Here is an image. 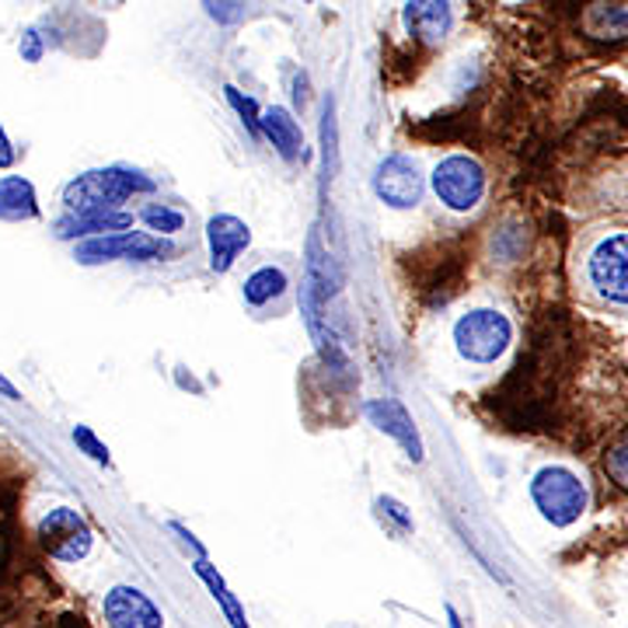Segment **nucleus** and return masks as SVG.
<instances>
[{
    "label": "nucleus",
    "mask_w": 628,
    "mask_h": 628,
    "mask_svg": "<svg viewBox=\"0 0 628 628\" xmlns=\"http://www.w3.org/2000/svg\"><path fill=\"white\" fill-rule=\"evenodd\" d=\"M579 280L594 301L628 311V231L625 228H608L587 241V249L579 255Z\"/></svg>",
    "instance_id": "nucleus-1"
},
{
    "label": "nucleus",
    "mask_w": 628,
    "mask_h": 628,
    "mask_svg": "<svg viewBox=\"0 0 628 628\" xmlns=\"http://www.w3.org/2000/svg\"><path fill=\"white\" fill-rule=\"evenodd\" d=\"M133 192H154V178L133 168H98L74 178L63 189V207L71 213H95V210H116Z\"/></svg>",
    "instance_id": "nucleus-2"
},
{
    "label": "nucleus",
    "mask_w": 628,
    "mask_h": 628,
    "mask_svg": "<svg viewBox=\"0 0 628 628\" xmlns=\"http://www.w3.org/2000/svg\"><path fill=\"white\" fill-rule=\"evenodd\" d=\"M531 500L552 527H573L587 513L590 492L576 471L563 464H548L531 479Z\"/></svg>",
    "instance_id": "nucleus-3"
},
{
    "label": "nucleus",
    "mask_w": 628,
    "mask_h": 628,
    "mask_svg": "<svg viewBox=\"0 0 628 628\" xmlns=\"http://www.w3.org/2000/svg\"><path fill=\"white\" fill-rule=\"evenodd\" d=\"M513 343V325L503 311L475 307L454 322V346L471 364H496Z\"/></svg>",
    "instance_id": "nucleus-4"
},
{
    "label": "nucleus",
    "mask_w": 628,
    "mask_h": 628,
    "mask_svg": "<svg viewBox=\"0 0 628 628\" xmlns=\"http://www.w3.org/2000/svg\"><path fill=\"white\" fill-rule=\"evenodd\" d=\"M433 192L447 210L468 213L475 210L485 196V171L475 157L451 154L433 168Z\"/></svg>",
    "instance_id": "nucleus-5"
},
{
    "label": "nucleus",
    "mask_w": 628,
    "mask_h": 628,
    "mask_svg": "<svg viewBox=\"0 0 628 628\" xmlns=\"http://www.w3.org/2000/svg\"><path fill=\"white\" fill-rule=\"evenodd\" d=\"M175 249L168 241L154 238V234H140V231H116V234H98L87 238L84 244H77L74 259L84 265L95 262H112V259H129V262H150V259H168Z\"/></svg>",
    "instance_id": "nucleus-6"
},
{
    "label": "nucleus",
    "mask_w": 628,
    "mask_h": 628,
    "mask_svg": "<svg viewBox=\"0 0 628 628\" xmlns=\"http://www.w3.org/2000/svg\"><path fill=\"white\" fill-rule=\"evenodd\" d=\"M39 542L60 563H81L92 552V527L84 524L77 510L56 506L39 521Z\"/></svg>",
    "instance_id": "nucleus-7"
},
{
    "label": "nucleus",
    "mask_w": 628,
    "mask_h": 628,
    "mask_svg": "<svg viewBox=\"0 0 628 628\" xmlns=\"http://www.w3.org/2000/svg\"><path fill=\"white\" fill-rule=\"evenodd\" d=\"M374 192L380 203H388L391 210H412L422 199L419 165L406 154H395L388 161H380L374 171Z\"/></svg>",
    "instance_id": "nucleus-8"
},
{
    "label": "nucleus",
    "mask_w": 628,
    "mask_h": 628,
    "mask_svg": "<svg viewBox=\"0 0 628 628\" xmlns=\"http://www.w3.org/2000/svg\"><path fill=\"white\" fill-rule=\"evenodd\" d=\"M401 21H406V32L422 46H440L454 29V11L447 0H409Z\"/></svg>",
    "instance_id": "nucleus-9"
},
{
    "label": "nucleus",
    "mask_w": 628,
    "mask_h": 628,
    "mask_svg": "<svg viewBox=\"0 0 628 628\" xmlns=\"http://www.w3.org/2000/svg\"><path fill=\"white\" fill-rule=\"evenodd\" d=\"M207 244H210V269L213 273H228L238 262V255L252 244V231L244 220L220 213L207 223Z\"/></svg>",
    "instance_id": "nucleus-10"
},
{
    "label": "nucleus",
    "mask_w": 628,
    "mask_h": 628,
    "mask_svg": "<svg viewBox=\"0 0 628 628\" xmlns=\"http://www.w3.org/2000/svg\"><path fill=\"white\" fill-rule=\"evenodd\" d=\"M105 621L116 628H161L165 615L137 587H116L105 597Z\"/></svg>",
    "instance_id": "nucleus-11"
},
{
    "label": "nucleus",
    "mask_w": 628,
    "mask_h": 628,
    "mask_svg": "<svg viewBox=\"0 0 628 628\" xmlns=\"http://www.w3.org/2000/svg\"><path fill=\"white\" fill-rule=\"evenodd\" d=\"M583 32L597 42L628 39V0H590L583 11Z\"/></svg>",
    "instance_id": "nucleus-12"
},
{
    "label": "nucleus",
    "mask_w": 628,
    "mask_h": 628,
    "mask_svg": "<svg viewBox=\"0 0 628 628\" xmlns=\"http://www.w3.org/2000/svg\"><path fill=\"white\" fill-rule=\"evenodd\" d=\"M367 416L374 419L377 430H385L388 437H395L401 447H406L412 461H422V440H419V433H416V426H412V419H409L406 409L385 398V401H370Z\"/></svg>",
    "instance_id": "nucleus-13"
},
{
    "label": "nucleus",
    "mask_w": 628,
    "mask_h": 628,
    "mask_svg": "<svg viewBox=\"0 0 628 628\" xmlns=\"http://www.w3.org/2000/svg\"><path fill=\"white\" fill-rule=\"evenodd\" d=\"M133 228V217L123 210H95V213H71L56 223V234L63 241L71 238H98V234H116Z\"/></svg>",
    "instance_id": "nucleus-14"
},
{
    "label": "nucleus",
    "mask_w": 628,
    "mask_h": 628,
    "mask_svg": "<svg viewBox=\"0 0 628 628\" xmlns=\"http://www.w3.org/2000/svg\"><path fill=\"white\" fill-rule=\"evenodd\" d=\"M262 133L269 137V144L276 147V154L286 157V161H294V157L301 154V147H304L301 126L283 105H273V108L262 112Z\"/></svg>",
    "instance_id": "nucleus-15"
},
{
    "label": "nucleus",
    "mask_w": 628,
    "mask_h": 628,
    "mask_svg": "<svg viewBox=\"0 0 628 628\" xmlns=\"http://www.w3.org/2000/svg\"><path fill=\"white\" fill-rule=\"evenodd\" d=\"M39 217V199L29 178H0V220H32Z\"/></svg>",
    "instance_id": "nucleus-16"
},
{
    "label": "nucleus",
    "mask_w": 628,
    "mask_h": 628,
    "mask_svg": "<svg viewBox=\"0 0 628 628\" xmlns=\"http://www.w3.org/2000/svg\"><path fill=\"white\" fill-rule=\"evenodd\" d=\"M283 290H286V273H283V269L262 265V269H255L249 280H244V301H249L252 307H262V304H269L273 297H280Z\"/></svg>",
    "instance_id": "nucleus-17"
},
{
    "label": "nucleus",
    "mask_w": 628,
    "mask_h": 628,
    "mask_svg": "<svg viewBox=\"0 0 628 628\" xmlns=\"http://www.w3.org/2000/svg\"><path fill=\"white\" fill-rule=\"evenodd\" d=\"M604 471H608V479L628 492V430L608 447V454H604Z\"/></svg>",
    "instance_id": "nucleus-18"
},
{
    "label": "nucleus",
    "mask_w": 628,
    "mask_h": 628,
    "mask_svg": "<svg viewBox=\"0 0 628 628\" xmlns=\"http://www.w3.org/2000/svg\"><path fill=\"white\" fill-rule=\"evenodd\" d=\"M140 217H144L147 228L157 231V234H175V231H182V223H186V217L178 213L175 207H168V203H154Z\"/></svg>",
    "instance_id": "nucleus-19"
},
{
    "label": "nucleus",
    "mask_w": 628,
    "mask_h": 628,
    "mask_svg": "<svg viewBox=\"0 0 628 628\" xmlns=\"http://www.w3.org/2000/svg\"><path fill=\"white\" fill-rule=\"evenodd\" d=\"M199 569V576H203L207 579V587L213 590V597L223 604V611H228V618H231V625H244V615H241V608H238V600L228 594V587H223V583H220V576H213V569L207 566V563H199L196 566Z\"/></svg>",
    "instance_id": "nucleus-20"
},
{
    "label": "nucleus",
    "mask_w": 628,
    "mask_h": 628,
    "mask_svg": "<svg viewBox=\"0 0 628 628\" xmlns=\"http://www.w3.org/2000/svg\"><path fill=\"white\" fill-rule=\"evenodd\" d=\"M244 4H249V0H203L207 14L217 21V25H234V21L244 14Z\"/></svg>",
    "instance_id": "nucleus-21"
},
{
    "label": "nucleus",
    "mask_w": 628,
    "mask_h": 628,
    "mask_svg": "<svg viewBox=\"0 0 628 628\" xmlns=\"http://www.w3.org/2000/svg\"><path fill=\"white\" fill-rule=\"evenodd\" d=\"M223 92H228V102L234 105L238 116H244V123H249V129H252V133H259V129H262V112L255 108V102H252V98H241L238 87H223Z\"/></svg>",
    "instance_id": "nucleus-22"
},
{
    "label": "nucleus",
    "mask_w": 628,
    "mask_h": 628,
    "mask_svg": "<svg viewBox=\"0 0 628 628\" xmlns=\"http://www.w3.org/2000/svg\"><path fill=\"white\" fill-rule=\"evenodd\" d=\"M74 443L81 447L87 458H95L98 464H108V447H105L92 430H87V426H77V430H74Z\"/></svg>",
    "instance_id": "nucleus-23"
},
{
    "label": "nucleus",
    "mask_w": 628,
    "mask_h": 628,
    "mask_svg": "<svg viewBox=\"0 0 628 628\" xmlns=\"http://www.w3.org/2000/svg\"><path fill=\"white\" fill-rule=\"evenodd\" d=\"M380 510H388L401 527H412V521L406 517V510H401V503H395V500H380Z\"/></svg>",
    "instance_id": "nucleus-24"
},
{
    "label": "nucleus",
    "mask_w": 628,
    "mask_h": 628,
    "mask_svg": "<svg viewBox=\"0 0 628 628\" xmlns=\"http://www.w3.org/2000/svg\"><path fill=\"white\" fill-rule=\"evenodd\" d=\"M14 161V147H11V140L4 137V126H0V168H8Z\"/></svg>",
    "instance_id": "nucleus-25"
},
{
    "label": "nucleus",
    "mask_w": 628,
    "mask_h": 628,
    "mask_svg": "<svg viewBox=\"0 0 628 628\" xmlns=\"http://www.w3.org/2000/svg\"><path fill=\"white\" fill-rule=\"evenodd\" d=\"M25 60H39V42H35V32L25 35Z\"/></svg>",
    "instance_id": "nucleus-26"
},
{
    "label": "nucleus",
    "mask_w": 628,
    "mask_h": 628,
    "mask_svg": "<svg viewBox=\"0 0 628 628\" xmlns=\"http://www.w3.org/2000/svg\"><path fill=\"white\" fill-rule=\"evenodd\" d=\"M0 395H4V398H11V401L18 398V391H14V385H11L8 377H0Z\"/></svg>",
    "instance_id": "nucleus-27"
},
{
    "label": "nucleus",
    "mask_w": 628,
    "mask_h": 628,
    "mask_svg": "<svg viewBox=\"0 0 628 628\" xmlns=\"http://www.w3.org/2000/svg\"><path fill=\"white\" fill-rule=\"evenodd\" d=\"M307 4H311V0H307Z\"/></svg>",
    "instance_id": "nucleus-28"
}]
</instances>
